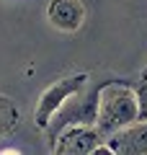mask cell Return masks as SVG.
I'll use <instances>...</instances> for the list:
<instances>
[{
    "instance_id": "obj_1",
    "label": "cell",
    "mask_w": 147,
    "mask_h": 155,
    "mask_svg": "<svg viewBox=\"0 0 147 155\" xmlns=\"http://www.w3.org/2000/svg\"><path fill=\"white\" fill-rule=\"evenodd\" d=\"M139 119V109H137V93L134 85L126 80H106L98 85V119L96 127L103 134H114L116 129H124Z\"/></svg>"
},
{
    "instance_id": "obj_2",
    "label": "cell",
    "mask_w": 147,
    "mask_h": 155,
    "mask_svg": "<svg viewBox=\"0 0 147 155\" xmlns=\"http://www.w3.org/2000/svg\"><path fill=\"white\" fill-rule=\"evenodd\" d=\"M88 83H90L88 72L65 75V78H60L57 83H52L41 96H39V101H36V109H34V124H36L39 129H49V124H52V119L60 114V109L75 93L85 91Z\"/></svg>"
},
{
    "instance_id": "obj_3",
    "label": "cell",
    "mask_w": 147,
    "mask_h": 155,
    "mask_svg": "<svg viewBox=\"0 0 147 155\" xmlns=\"http://www.w3.org/2000/svg\"><path fill=\"white\" fill-rule=\"evenodd\" d=\"M96 119H98V85H93L88 93L80 91L62 106L60 114L49 124V132L54 137L57 132H62L70 124H96Z\"/></svg>"
},
{
    "instance_id": "obj_4",
    "label": "cell",
    "mask_w": 147,
    "mask_h": 155,
    "mask_svg": "<svg viewBox=\"0 0 147 155\" xmlns=\"http://www.w3.org/2000/svg\"><path fill=\"white\" fill-rule=\"evenodd\" d=\"M52 153L60 155H93L98 142H103V134L98 132L96 124H70L57 137H52Z\"/></svg>"
},
{
    "instance_id": "obj_5",
    "label": "cell",
    "mask_w": 147,
    "mask_h": 155,
    "mask_svg": "<svg viewBox=\"0 0 147 155\" xmlns=\"http://www.w3.org/2000/svg\"><path fill=\"white\" fill-rule=\"evenodd\" d=\"M47 21L62 34H77L85 23V5L80 0H49Z\"/></svg>"
},
{
    "instance_id": "obj_6",
    "label": "cell",
    "mask_w": 147,
    "mask_h": 155,
    "mask_svg": "<svg viewBox=\"0 0 147 155\" xmlns=\"http://www.w3.org/2000/svg\"><path fill=\"white\" fill-rule=\"evenodd\" d=\"M106 142L111 145L114 155L116 153H121V155H147V122L137 119L134 124L109 134Z\"/></svg>"
},
{
    "instance_id": "obj_7",
    "label": "cell",
    "mask_w": 147,
    "mask_h": 155,
    "mask_svg": "<svg viewBox=\"0 0 147 155\" xmlns=\"http://www.w3.org/2000/svg\"><path fill=\"white\" fill-rule=\"evenodd\" d=\"M21 122V111L8 96L0 93V137H8Z\"/></svg>"
},
{
    "instance_id": "obj_8",
    "label": "cell",
    "mask_w": 147,
    "mask_h": 155,
    "mask_svg": "<svg viewBox=\"0 0 147 155\" xmlns=\"http://www.w3.org/2000/svg\"><path fill=\"white\" fill-rule=\"evenodd\" d=\"M137 93V109H139V122H147V80L139 78V83L134 85Z\"/></svg>"
},
{
    "instance_id": "obj_9",
    "label": "cell",
    "mask_w": 147,
    "mask_h": 155,
    "mask_svg": "<svg viewBox=\"0 0 147 155\" xmlns=\"http://www.w3.org/2000/svg\"><path fill=\"white\" fill-rule=\"evenodd\" d=\"M142 78H145V80H147V67H145V70H142Z\"/></svg>"
}]
</instances>
